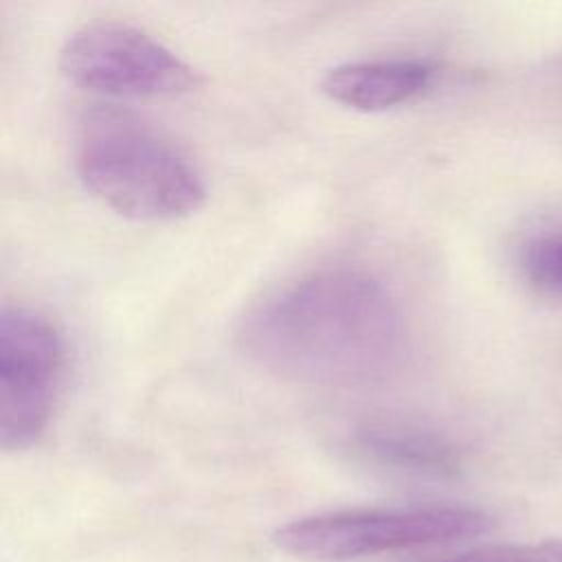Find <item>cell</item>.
Here are the masks:
<instances>
[{
  "instance_id": "obj_1",
  "label": "cell",
  "mask_w": 562,
  "mask_h": 562,
  "mask_svg": "<svg viewBox=\"0 0 562 562\" xmlns=\"http://www.w3.org/2000/svg\"><path fill=\"white\" fill-rule=\"evenodd\" d=\"M237 340L263 371L312 386H369L404 364L408 331L391 290L360 268L307 272L252 305Z\"/></svg>"
},
{
  "instance_id": "obj_2",
  "label": "cell",
  "mask_w": 562,
  "mask_h": 562,
  "mask_svg": "<svg viewBox=\"0 0 562 562\" xmlns=\"http://www.w3.org/2000/svg\"><path fill=\"white\" fill-rule=\"evenodd\" d=\"M72 162L81 184L114 213L173 222L206 200L195 162L158 127L119 108H90L77 125Z\"/></svg>"
},
{
  "instance_id": "obj_3",
  "label": "cell",
  "mask_w": 562,
  "mask_h": 562,
  "mask_svg": "<svg viewBox=\"0 0 562 562\" xmlns=\"http://www.w3.org/2000/svg\"><path fill=\"white\" fill-rule=\"evenodd\" d=\"M490 518L472 507H371L336 509L281 525L272 540L303 560L345 562L389 551L441 547L487 531Z\"/></svg>"
},
{
  "instance_id": "obj_4",
  "label": "cell",
  "mask_w": 562,
  "mask_h": 562,
  "mask_svg": "<svg viewBox=\"0 0 562 562\" xmlns=\"http://www.w3.org/2000/svg\"><path fill=\"white\" fill-rule=\"evenodd\" d=\"M61 75L99 97L158 99L198 88L191 64L147 31L116 20L83 24L59 50Z\"/></svg>"
},
{
  "instance_id": "obj_5",
  "label": "cell",
  "mask_w": 562,
  "mask_h": 562,
  "mask_svg": "<svg viewBox=\"0 0 562 562\" xmlns=\"http://www.w3.org/2000/svg\"><path fill=\"white\" fill-rule=\"evenodd\" d=\"M66 371V345L57 325L26 305H7L0 316V443L29 450L55 413Z\"/></svg>"
},
{
  "instance_id": "obj_6",
  "label": "cell",
  "mask_w": 562,
  "mask_h": 562,
  "mask_svg": "<svg viewBox=\"0 0 562 562\" xmlns=\"http://www.w3.org/2000/svg\"><path fill=\"white\" fill-rule=\"evenodd\" d=\"M349 452L393 476L446 481L461 472V454L437 430L404 419H367L347 435Z\"/></svg>"
},
{
  "instance_id": "obj_7",
  "label": "cell",
  "mask_w": 562,
  "mask_h": 562,
  "mask_svg": "<svg viewBox=\"0 0 562 562\" xmlns=\"http://www.w3.org/2000/svg\"><path fill=\"white\" fill-rule=\"evenodd\" d=\"M435 66L417 57H375L329 68L321 90L334 103L358 112H386L432 88Z\"/></svg>"
},
{
  "instance_id": "obj_8",
  "label": "cell",
  "mask_w": 562,
  "mask_h": 562,
  "mask_svg": "<svg viewBox=\"0 0 562 562\" xmlns=\"http://www.w3.org/2000/svg\"><path fill=\"white\" fill-rule=\"evenodd\" d=\"M522 272L536 292L562 299V231L533 237L525 246Z\"/></svg>"
},
{
  "instance_id": "obj_9",
  "label": "cell",
  "mask_w": 562,
  "mask_h": 562,
  "mask_svg": "<svg viewBox=\"0 0 562 562\" xmlns=\"http://www.w3.org/2000/svg\"><path fill=\"white\" fill-rule=\"evenodd\" d=\"M432 562H562V538L531 544H485Z\"/></svg>"
}]
</instances>
